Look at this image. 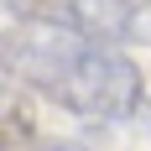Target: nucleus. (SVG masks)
<instances>
[{"label": "nucleus", "mask_w": 151, "mask_h": 151, "mask_svg": "<svg viewBox=\"0 0 151 151\" xmlns=\"http://www.w3.org/2000/svg\"><path fill=\"white\" fill-rule=\"evenodd\" d=\"M0 68L11 83H26L83 120H136L146 104L141 68L120 47L63 26L16 21L11 31H0Z\"/></svg>", "instance_id": "nucleus-1"}, {"label": "nucleus", "mask_w": 151, "mask_h": 151, "mask_svg": "<svg viewBox=\"0 0 151 151\" xmlns=\"http://www.w3.org/2000/svg\"><path fill=\"white\" fill-rule=\"evenodd\" d=\"M11 16L37 26H63L94 42H130L136 37V0H0Z\"/></svg>", "instance_id": "nucleus-2"}, {"label": "nucleus", "mask_w": 151, "mask_h": 151, "mask_svg": "<svg viewBox=\"0 0 151 151\" xmlns=\"http://www.w3.org/2000/svg\"><path fill=\"white\" fill-rule=\"evenodd\" d=\"M31 136H37V120H31V109H26V99H21V89H16L11 78H0V151L26 146Z\"/></svg>", "instance_id": "nucleus-3"}, {"label": "nucleus", "mask_w": 151, "mask_h": 151, "mask_svg": "<svg viewBox=\"0 0 151 151\" xmlns=\"http://www.w3.org/2000/svg\"><path fill=\"white\" fill-rule=\"evenodd\" d=\"M16 151H89V146H78V141H47V136H31L26 146H16Z\"/></svg>", "instance_id": "nucleus-4"}, {"label": "nucleus", "mask_w": 151, "mask_h": 151, "mask_svg": "<svg viewBox=\"0 0 151 151\" xmlns=\"http://www.w3.org/2000/svg\"><path fill=\"white\" fill-rule=\"evenodd\" d=\"M130 42H151V0H136V37Z\"/></svg>", "instance_id": "nucleus-5"}]
</instances>
